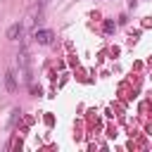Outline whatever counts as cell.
I'll return each instance as SVG.
<instances>
[{
	"instance_id": "obj_3",
	"label": "cell",
	"mask_w": 152,
	"mask_h": 152,
	"mask_svg": "<svg viewBox=\"0 0 152 152\" xmlns=\"http://www.w3.org/2000/svg\"><path fill=\"white\" fill-rule=\"evenodd\" d=\"M5 83H7V90H10V93L17 90V76H14V71H7V74H5Z\"/></svg>"
},
{
	"instance_id": "obj_2",
	"label": "cell",
	"mask_w": 152,
	"mask_h": 152,
	"mask_svg": "<svg viewBox=\"0 0 152 152\" xmlns=\"http://www.w3.org/2000/svg\"><path fill=\"white\" fill-rule=\"evenodd\" d=\"M21 33H24V26H21V24H12V26L7 28V38H10V40H19Z\"/></svg>"
},
{
	"instance_id": "obj_1",
	"label": "cell",
	"mask_w": 152,
	"mask_h": 152,
	"mask_svg": "<svg viewBox=\"0 0 152 152\" xmlns=\"http://www.w3.org/2000/svg\"><path fill=\"white\" fill-rule=\"evenodd\" d=\"M52 38H55V33H52V31H48V28L36 31V43H40V45H50V43H52Z\"/></svg>"
}]
</instances>
